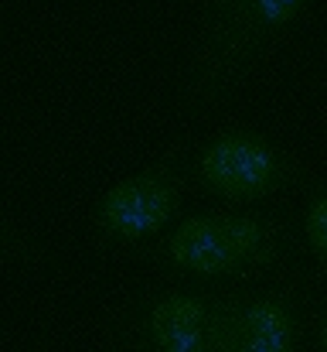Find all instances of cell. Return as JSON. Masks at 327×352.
Instances as JSON below:
<instances>
[{"instance_id": "1", "label": "cell", "mask_w": 327, "mask_h": 352, "mask_svg": "<svg viewBox=\"0 0 327 352\" xmlns=\"http://www.w3.org/2000/svg\"><path fill=\"white\" fill-rule=\"evenodd\" d=\"M297 239L280 216L259 209H205L181 216L143 260L198 284H263L290 274Z\"/></svg>"}, {"instance_id": "2", "label": "cell", "mask_w": 327, "mask_h": 352, "mask_svg": "<svg viewBox=\"0 0 327 352\" xmlns=\"http://www.w3.org/2000/svg\"><path fill=\"white\" fill-rule=\"evenodd\" d=\"M314 0H205L184 79V107L212 110L232 96L297 28Z\"/></svg>"}, {"instance_id": "3", "label": "cell", "mask_w": 327, "mask_h": 352, "mask_svg": "<svg viewBox=\"0 0 327 352\" xmlns=\"http://www.w3.org/2000/svg\"><path fill=\"white\" fill-rule=\"evenodd\" d=\"M191 188V151L167 147L133 175L119 178L89 212L93 243L109 253L147 256V250L181 219Z\"/></svg>"}, {"instance_id": "4", "label": "cell", "mask_w": 327, "mask_h": 352, "mask_svg": "<svg viewBox=\"0 0 327 352\" xmlns=\"http://www.w3.org/2000/svg\"><path fill=\"white\" fill-rule=\"evenodd\" d=\"M225 287L136 291L106 311L112 352H228L221 332Z\"/></svg>"}, {"instance_id": "5", "label": "cell", "mask_w": 327, "mask_h": 352, "mask_svg": "<svg viewBox=\"0 0 327 352\" xmlns=\"http://www.w3.org/2000/svg\"><path fill=\"white\" fill-rule=\"evenodd\" d=\"M304 182L307 171L249 126H228L191 151V188L228 209H259Z\"/></svg>"}, {"instance_id": "6", "label": "cell", "mask_w": 327, "mask_h": 352, "mask_svg": "<svg viewBox=\"0 0 327 352\" xmlns=\"http://www.w3.org/2000/svg\"><path fill=\"white\" fill-rule=\"evenodd\" d=\"M300 239L314 260V270L327 280V182H314L300 212Z\"/></svg>"}, {"instance_id": "7", "label": "cell", "mask_w": 327, "mask_h": 352, "mask_svg": "<svg viewBox=\"0 0 327 352\" xmlns=\"http://www.w3.org/2000/svg\"><path fill=\"white\" fill-rule=\"evenodd\" d=\"M7 263H14V267H45L48 263V246L0 209V267H7Z\"/></svg>"}, {"instance_id": "8", "label": "cell", "mask_w": 327, "mask_h": 352, "mask_svg": "<svg viewBox=\"0 0 327 352\" xmlns=\"http://www.w3.org/2000/svg\"><path fill=\"white\" fill-rule=\"evenodd\" d=\"M314 349L317 352H327V305H324V311L317 315V329H314Z\"/></svg>"}]
</instances>
